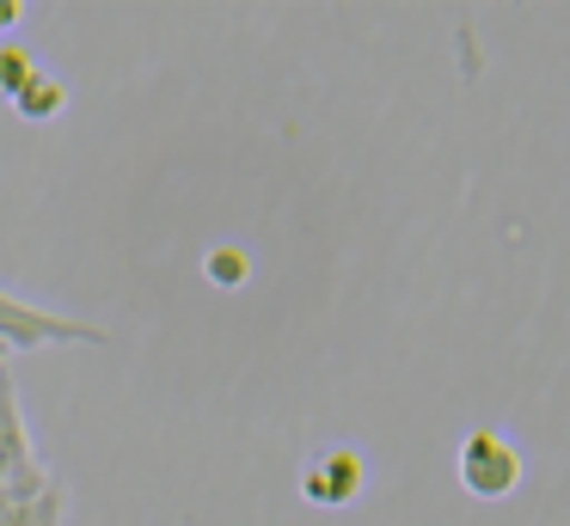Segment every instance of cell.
<instances>
[{"label":"cell","mask_w":570,"mask_h":526,"mask_svg":"<svg viewBox=\"0 0 570 526\" xmlns=\"http://www.w3.org/2000/svg\"><path fill=\"white\" fill-rule=\"evenodd\" d=\"M50 484L56 477L31 453V428L19 416V391L7 379V361H0V496H31V489H50Z\"/></svg>","instance_id":"1"},{"label":"cell","mask_w":570,"mask_h":526,"mask_svg":"<svg viewBox=\"0 0 570 526\" xmlns=\"http://www.w3.org/2000/svg\"><path fill=\"white\" fill-rule=\"evenodd\" d=\"M26 86H31V61L19 56V49H0V98L13 105V98L26 92Z\"/></svg>","instance_id":"6"},{"label":"cell","mask_w":570,"mask_h":526,"mask_svg":"<svg viewBox=\"0 0 570 526\" xmlns=\"http://www.w3.org/2000/svg\"><path fill=\"white\" fill-rule=\"evenodd\" d=\"M13 110H26V117H50V110H62V86H50V80L31 73V86L13 98Z\"/></svg>","instance_id":"5"},{"label":"cell","mask_w":570,"mask_h":526,"mask_svg":"<svg viewBox=\"0 0 570 526\" xmlns=\"http://www.w3.org/2000/svg\"><path fill=\"white\" fill-rule=\"evenodd\" d=\"M0 343L7 349H43V343H105V330L92 325H75V318H56V312H38V306L0 294Z\"/></svg>","instance_id":"2"},{"label":"cell","mask_w":570,"mask_h":526,"mask_svg":"<svg viewBox=\"0 0 570 526\" xmlns=\"http://www.w3.org/2000/svg\"><path fill=\"white\" fill-rule=\"evenodd\" d=\"M515 472H521L515 453H509L497 435H472L466 453H460V477H466L472 496H503V489L515 484Z\"/></svg>","instance_id":"3"},{"label":"cell","mask_w":570,"mask_h":526,"mask_svg":"<svg viewBox=\"0 0 570 526\" xmlns=\"http://www.w3.org/2000/svg\"><path fill=\"white\" fill-rule=\"evenodd\" d=\"M31 526H62V489H56V496L43 502V514H38V520H31Z\"/></svg>","instance_id":"7"},{"label":"cell","mask_w":570,"mask_h":526,"mask_svg":"<svg viewBox=\"0 0 570 526\" xmlns=\"http://www.w3.org/2000/svg\"><path fill=\"white\" fill-rule=\"evenodd\" d=\"M307 496H313V502H344V496H356V459H344V453H337L332 465H313V472H307Z\"/></svg>","instance_id":"4"}]
</instances>
